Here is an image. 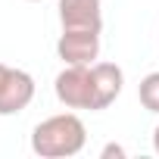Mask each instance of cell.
Returning a JSON list of instances; mask_svg holds the SVG:
<instances>
[{
	"mask_svg": "<svg viewBox=\"0 0 159 159\" xmlns=\"http://www.w3.org/2000/svg\"><path fill=\"white\" fill-rule=\"evenodd\" d=\"M88 143V128L75 112H59L34 125L31 153L41 159H69L78 156Z\"/></svg>",
	"mask_w": 159,
	"mask_h": 159,
	"instance_id": "1",
	"label": "cell"
},
{
	"mask_svg": "<svg viewBox=\"0 0 159 159\" xmlns=\"http://www.w3.org/2000/svg\"><path fill=\"white\" fill-rule=\"evenodd\" d=\"M56 100L66 109H91L97 112V84L91 66H62V72L53 81Z\"/></svg>",
	"mask_w": 159,
	"mask_h": 159,
	"instance_id": "2",
	"label": "cell"
},
{
	"mask_svg": "<svg viewBox=\"0 0 159 159\" xmlns=\"http://www.w3.org/2000/svg\"><path fill=\"white\" fill-rule=\"evenodd\" d=\"M34 100V78L25 69L0 62V116H19Z\"/></svg>",
	"mask_w": 159,
	"mask_h": 159,
	"instance_id": "3",
	"label": "cell"
},
{
	"mask_svg": "<svg viewBox=\"0 0 159 159\" xmlns=\"http://www.w3.org/2000/svg\"><path fill=\"white\" fill-rule=\"evenodd\" d=\"M56 56L62 66H94L100 56V31L94 28H62L56 41Z\"/></svg>",
	"mask_w": 159,
	"mask_h": 159,
	"instance_id": "4",
	"label": "cell"
},
{
	"mask_svg": "<svg viewBox=\"0 0 159 159\" xmlns=\"http://www.w3.org/2000/svg\"><path fill=\"white\" fill-rule=\"evenodd\" d=\"M59 25L62 28H94L103 31V3L100 0H59Z\"/></svg>",
	"mask_w": 159,
	"mask_h": 159,
	"instance_id": "5",
	"label": "cell"
},
{
	"mask_svg": "<svg viewBox=\"0 0 159 159\" xmlns=\"http://www.w3.org/2000/svg\"><path fill=\"white\" fill-rule=\"evenodd\" d=\"M94 84H97V112L100 109H109L119 94H122V84H125V72L116 66V62H94Z\"/></svg>",
	"mask_w": 159,
	"mask_h": 159,
	"instance_id": "6",
	"label": "cell"
},
{
	"mask_svg": "<svg viewBox=\"0 0 159 159\" xmlns=\"http://www.w3.org/2000/svg\"><path fill=\"white\" fill-rule=\"evenodd\" d=\"M137 100L147 112H156L159 116V72H150L140 78V84H137Z\"/></svg>",
	"mask_w": 159,
	"mask_h": 159,
	"instance_id": "7",
	"label": "cell"
},
{
	"mask_svg": "<svg viewBox=\"0 0 159 159\" xmlns=\"http://www.w3.org/2000/svg\"><path fill=\"white\" fill-rule=\"evenodd\" d=\"M100 156H103V159H109V156H119V159H122V156H125V147H119V143H106Z\"/></svg>",
	"mask_w": 159,
	"mask_h": 159,
	"instance_id": "8",
	"label": "cell"
},
{
	"mask_svg": "<svg viewBox=\"0 0 159 159\" xmlns=\"http://www.w3.org/2000/svg\"><path fill=\"white\" fill-rule=\"evenodd\" d=\"M153 150H156V153H159V125H156V128H153Z\"/></svg>",
	"mask_w": 159,
	"mask_h": 159,
	"instance_id": "9",
	"label": "cell"
},
{
	"mask_svg": "<svg viewBox=\"0 0 159 159\" xmlns=\"http://www.w3.org/2000/svg\"><path fill=\"white\" fill-rule=\"evenodd\" d=\"M28 3H38V0H28Z\"/></svg>",
	"mask_w": 159,
	"mask_h": 159,
	"instance_id": "10",
	"label": "cell"
}]
</instances>
